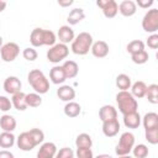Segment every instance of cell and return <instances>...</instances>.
<instances>
[{
    "label": "cell",
    "instance_id": "cell-1",
    "mask_svg": "<svg viewBox=\"0 0 158 158\" xmlns=\"http://www.w3.org/2000/svg\"><path fill=\"white\" fill-rule=\"evenodd\" d=\"M57 41V36L53 31L46 30V28H33L30 35V43L32 47H42V46H54Z\"/></svg>",
    "mask_w": 158,
    "mask_h": 158
},
{
    "label": "cell",
    "instance_id": "cell-2",
    "mask_svg": "<svg viewBox=\"0 0 158 158\" xmlns=\"http://www.w3.org/2000/svg\"><path fill=\"white\" fill-rule=\"evenodd\" d=\"M27 80H28V84L35 90V93H37L40 95L48 93V90H49V80L47 79V77L44 75V73L42 70H40V69L30 70V73L27 75Z\"/></svg>",
    "mask_w": 158,
    "mask_h": 158
},
{
    "label": "cell",
    "instance_id": "cell-3",
    "mask_svg": "<svg viewBox=\"0 0 158 158\" xmlns=\"http://www.w3.org/2000/svg\"><path fill=\"white\" fill-rule=\"evenodd\" d=\"M93 42H94L93 36L89 32H80L73 40L70 44V49L77 56H85L86 53H89Z\"/></svg>",
    "mask_w": 158,
    "mask_h": 158
},
{
    "label": "cell",
    "instance_id": "cell-4",
    "mask_svg": "<svg viewBox=\"0 0 158 158\" xmlns=\"http://www.w3.org/2000/svg\"><path fill=\"white\" fill-rule=\"evenodd\" d=\"M116 104L122 115L135 112L138 109V102L130 91H118L116 94Z\"/></svg>",
    "mask_w": 158,
    "mask_h": 158
},
{
    "label": "cell",
    "instance_id": "cell-5",
    "mask_svg": "<svg viewBox=\"0 0 158 158\" xmlns=\"http://www.w3.org/2000/svg\"><path fill=\"white\" fill-rule=\"evenodd\" d=\"M69 54V47L67 44L63 43H56L54 46L49 47V49L47 51V60L54 64H58L60 62H63Z\"/></svg>",
    "mask_w": 158,
    "mask_h": 158
},
{
    "label": "cell",
    "instance_id": "cell-6",
    "mask_svg": "<svg viewBox=\"0 0 158 158\" xmlns=\"http://www.w3.org/2000/svg\"><path fill=\"white\" fill-rule=\"evenodd\" d=\"M135 146V136L133 133L131 132H123L121 136H120V139H118V143L116 144V148H115V153L120 157V156H126V154H130L132 148Z\"/></svg>",
    "mask_w": 158,
    "mask_h": 158
},
{
    "label": "cell",
    "instance_id": "cell-7",
    "mask_svg": "<svg viewBox=\"0 0 158 158\" xmlns=\"http://www.w3.org/2000/svg\"><path fill=\"white\" fill-rule=\"evenodd\" d=\"M142 28L148 33H156L158 31V9H149L142 19Z\"/></svg>",
    "mask_w": 158,
    "mask_h": 158
},
{
    "label": "cell",
    "instance_id": "cell-8",
    "mask_svg": "<svg viewBox=\"0 0 158 158\" xmlns=\"http://www.w3.org/2000/svg\"><path fill=\"white\" fill-rule=\"evenodd\" d=\"M20 54V47L15 42H7L4 43L2 47L0 48V58L4 62H14L17 56Z\"/></svg>",
    "mask_w": 158,
    "mask_h": 158
},
{
    "label": "cell",
    "instance_id": "cell-9",
    "mask_svg": "<svg viewBox=\"0 0 158 158\" xmlns=\"http://www.w3.org/2000/svg\"><path fill=\"white\" fill-rule=\"evenodd\" d=\"M96 6L101 9L106 19H114L118 12V4L115 0H98Z\"/></svg>",
    "mask_w": 158,
    "mask_h": 158
},
{
    "label": "cell",
    "instance_id": "cell-10",
    "mask_svg": "<svg viewBox=\"0 0 158 158\" xmlns=\"http://www.w3.org/2000/svg\"><path fill=\"white\" fill-rule=\"evenodd\" d=\"M16 144H17V147H19L21 151H23V152H30V151H32V149L37 146V144L35 143V141H33V138H32V136L30 135L28 131L21 132V133L19 135V137L16 138Z\"/></svg>",
    "mask_w": 158,
    "mask_h": 158
},
{
    "label": "cell",
    "instance_id": "cell-11",
    "mask_svg": "<svg viewBox=\"0 0 158 158\" xmlns=\"http://www.w3.org/2000/svg\"><path fill=\"white\" fill-rule=\"evenodd\" d=\"M21 86H22V83L21 80L15 77V75H10L7 77L5 80H4V84H2V88L4 90L10 94V95H14L16 93H20L21 91Z\"/></svg>",
    "mask_w": 158,
    "mask_h": 158
},
{
    "label": "cell",
    "instance_id": "cell-12",
    "mask_svg": "<svg viewBox=\"0 0 158 158\" xmlns=\"http://www.w3.org/2000/svg\"><path fill=\"white\" fill-rule=\"evenodd\" d=\"M57 38L59 40V43H63V44L72 43L73 40L75 38L74 30L69 25H63L59 27V30L57 32Z\"/></svg>",
    "mask_w": 158,
    "mask_h": 158
},
{
    "label": "cell",
    "instance_id": "cell-13",
    "mask_svg": "<svg viewBox=\"0 0 158 158\" xmlns=\"http://www.w3.org/2000/svg\"><path fill=\"white\" fill-rule=\"evenodd\" d=\"M56 153L57 146L53 142H43L37 151V158H54Z\"/></svg>",
    "mask_w": 158,
    "mask_h": 158
},
{
    "label": "cell",
    "instance_id": "cell-14",
    "mask_svg": "<svg viewBox=\"0 0 158 158\" xmlns=\"http://www.w3.org/2000/svg\"><path fill=\"white\" fill-rule=\"evenodd\" d=\"M109 44L105 42V41H96V42H93L91 44V48H90V52L94 57L96 58H105L107 54H109Z\"/></svg>",
    "mask_w": 158,
    "mask_h": 158
},
{
    "label": "cell",
    "instance_id": "cell-15",
    "mask_svg": "<svg viewBox=\"0 0 158 158\" xmlns=\"http://www.w3.org/2000/svg\"><path fill=\"white\" fill-rule=\"evenodd\" d=\"M118 12L125 17H131L137 12L136 2L132 0H123L118 4Z\"/></svg>",
    "mask_w": 158,
    "mask_h": 158
},
{
    "label": "cell",
    "instance_id": "cell-16",
    "mask_svg": "<svg viewBox=\"0 0 158 158\" xmlns=\"http://www.w3.org/2000/svg\"><path fill=\"white\" fill-rule=\"evenodd\" d=\"M49 80L56 85H60L67 80V77H65V73H64L62 65H54L53 68H51Z\"/></svg>",
    "mask_w": 158,
    "mask_h": 158
},
{
    "label": "cell",
    "instance_id": "cell-17",
    "mask_svg": "<svg viewBox=\"0 0 158 158\" xmlns=\"http://www.w3.org/2000/svg\"><path fill=\"white\" fill-rule=\"evenodd\" d=\"M120 132V122L117 118L102 122V133L106 137H115Z\"/></svg>",
    "mask_w": 158,
    "mask_h": 158
},
{
    "label": "cell",
    "instance_id": "cell-18",
    "mask_svg": "<svg viewBox=\"0 0 158 158\" xmlns=\"http://www.w3.org/2000/svg\"><path fill=\"white\" fill-rule=\"evenodd\" d=\"M99 118L101 122L117 118V110L112 105H104L99 109Z\"/></svg>",
    "mask_w": 158,
    "mask_h": 158
},
{
    "label": "cell",
    "instance_id": "cell-19",
    "mask_svg": "<svg viewBox=\"0 0 158 158\" xmlns=\"http://www.w3.org/2000/svg\"><path fill=\"white\" fill-rule=\"evenodd\" d=\"M141 120H142V117H141V115H139L138 111H135V112L123 115V125L127 128H131V130L138 128L139 125H141Z\"/></svg>",
    "mask_w": 158,
    "mask_h": 158
},
{
    "label": "cell",
    "instance_id": "cell-20",
    "mask_svg": "<svg viewBox=\"0 0 158 158\" xmlns=\"http://www.w3.org/2000/svg\"><path fill=\"white\" fill-rule=\"evenodd\" d=\"M57 96L62 101L69 102V101H73V99L75 98V90L70 85H60L57 89Z\"/></svg>",
    "mask_w": 158,
    "mask_h": 158
},
{
    "label": "cell",
    "instance_id": "cell-21",
    "mask_svg": "<svg viewBox=\"0 0 158 158\" xmlns=\"http://www.w3.org/2000/svg\"><path fill=\"white\" fill-rule=\"evenodd\" d=\"M62 68H63V70L65 73L67 79H73L79 73V65H78V63L74 62V60H70V59L64 60V63L62 64Z\"/></svg>",
    "mask_w": 158,
    "mask_h": 158
},
{
    "label": "cell",
    "instance_id": "cell-22",
    "mask_svg": "<svg viewBox=\"0 0 158 158\" xmlns=\"http://www.w3.org/2000/svg\"><path fill=\"white\" fill-rule=\"evenodd\" d=\"M16 120L12 115L5 114L0 117V127L2 128V131L5 132H14L16 128Z\"/></svg>",
    "mask_w": 158,
    "mask_h": 158
},
{
    "label": "cell",
    "instance_id": "cell-23",
    "mask_svg": "<svg viewBox=\"0 0 158 158\" xmlns=\"http://www.w3.org/2000/svg\"><path fill=\"white\" fill-rule=\"evenodd\" d=\"M131 94H132V96L137 100V99H141V98H144V95H146V90H147V84L144 83V81H142V80H137V81H135L132 85H131Z\"/></svg>",
    "mask_w": 158,
    "mask_h": 158
},
{
    "label": "cell",
    "instance_id": "cell-24",
    "mask_svg": "<svg viewBox=\"0 0 158 158\" xmlns=\"http://www.w3.org/2000/svg\"><path fill=\"white\" fill-rule=\"evenodd\" d=\"M144 130L158 128V114L157 112H147L141 120Z\"/></svg>",
    "mask_w": 158,
    "mask_h": 158
},
{
    "label": "cell",
    "instance_id": "cell-25",
    "mask_svg": "<svg viewBox=\"0 0 158 158\" xmlns=\"http://www.w3.org/2000/svg\"><path fill=\"white\" fill-rule=\"evenodd\" d=\"M11 100V104L12 106L19 110V111H25L27 109V105H26V94L20 91V93H16L12 95V98L10 99Z\"/></svg>",
    "mask_w": 158,
    "mask_h": 158
},
{
    "label": "cell",
    "instance_id": "cell-26",
    "mask_svg": "<svg viewBox=\"0 0 158 158\" xmlns=\"http://www.w3.org/2000/svg\"><path fill=\"white\" fill-rule=\"evenodd\" d=\"M84 19H85V12H84V10H83L81 7H75V9H73V10L69 12V15H68V17H67V21H68L69 26H73V25L79 23V22L83 21Z\"/></svg>",
    "mask_w": 158,
    "mask_h": 158
},
{
    "label": "cell",
    "instance_id": "cell-27",
    "mask_svg": "<svg viewBox=\"0 0 158 158\" xmlns=\"http://www.w3.org/2000/svg\"><path fill=\"white\" fill-rule=\"evenodd\" d=\"M63 110H64L65 116H68L70 118H74V117H78L80 115L81 106L78 102H75V101H69V102H67L64 105V109Z\"/></svg>",
    "mask_w": 158,
    "mask_h": 158
},
{
    "label": "cell",
    "instance_id": "cell-28",
    "mask_svg": "<svg viewBox=\"0 0 158 158\" xmlns=\"http://www.w3.org/2000/svg\"><path fill=\"white\" fill-rule=\"evenodd\" d=\"M115 84L116 86L120 89V91H128V89L131 88L132 85V81H131V78L125 74V73H121L116 77V80H115Z\"/></svg>",
    "mask_w": 158,
    "mask_h": 158
},
{
    "label": "cell",
    "instance_id": "cell-29",
    "mask_svg": "<svg viewBox=\"0 0 158 158\" xmlns=\"http://www.w3.org/2000/svg\"><path fill=\"white\" fill-rule=\"evenodd\" d=\"M16 142V137L14 136L12 132H5L2 131L0 133V147L4 149L11 148Z\"/></svg>",
    "mask_w": 158,
    "mask_h": 158
},
{
    "label": "cell",
    "instance_id": "cell-30",
    "mask_svg": "<svg viewBox=\"0 0 158 158\" xmlns=\"http://www.w3.org/2000/svg\"><path fill=\"white\" fill-rule=\"evenodd\" d=\"M75 146L77 148H91L93 146V138L89 133H79L75 138Z\"/></svg>",
    "mask_w": 158,
    "mask_h": 158
},
{
    "label": "cell",
    "instance_id": "cell-31",
    "mask_svg": "<svg viewBox=\"0 0 158 158\" xmlns=\"http://www.w3.org/2000/svg\"><path fill=\"white\" fill-rule=\"evenodd\" d=\"M148 100V102L156 105L158 104V85L157 84H151L147 86L146 90V95H144Z\"/></svg>",
    "mask_w": 158,
    "mask_h": 158
},
{
    "label": "cell",
    "instance_id": "cell-32",
    "mask_svg": "<svg viewBox=\"0 0 158 158\" xmlns=\"http://www.w3.org/2000/svg\"><path fill=\"white\" fill-rule=\"evenodd\" d=\"M26 105L27 107H38L42 105V98L37 93L26 94Z\"/></svg>",
    "mask_w": 158,
    "mask_h": 158
},
{
    "label": "cell",
    "instance_id": "cell-33",
    "mask_svg": "<svg viewBox=\"0 0 158 158\" xmlns=\"http://www.w3.org/2000/svg\"><path fill=\"white\" fill-rule=\"evenodd\" d=\"M131 152L133 153V158H147L148 153H149V149H148V147L146 144L139 143V144L133 146Z\"/></svg>",
    "mask_w": 158,
    "mask_h": 158
},
{
    "label": "cell",
    "instance_id": "cell-34",
    "mask_svg": "<svg viewBox=\"0 0 158 158\" xmlns=\"http://www.w3.org/2000/svg\"><path fill=\"white\" fill-rule=\"evenodd\" d=\"M144 46L146 44H144L143 41H141V40H133V41L128 42L126 49H127V52L130 54H135V53H137L139 51H143L144 49Z\"/></svg>",
    "mask_w": 158,
    "mask_h": 158
},
{
    "label": "cell",
    "instance_id": "cell-35",
    "mask_svg": "<svg viewBox=\"0 0 158 158\" xmlns=\"http://www.w3.org/2000/svg\"><path fill=\"white\" fill-rule=\"evenodd\" d=\"M131 59H132V62L135 64H144V63L148 62L149 54H148V52L146 49H143V51H139V52H137L135 54H131Z\"/></svg>",
    "mask_w": 158,
    "mask_h": 158
},
{
    "label": "cell",
    "instance_id": "cell-36",
    "mask_svg": "<svg viewBox=\"0 0 158 158\" xmlns=\"http://www.w3.org/2000/svg\"><path fill=\"white\" fill-rule=\"evenodd\" d=\"M144 137L148 143L151 144H157L158 143V128H151V130H144Z\"/></svg>",
    "mask_w": 158,
    "mask_h": 158
},
{
    "label": "cell",
    "instance_id": "cell-37",
    "mask_svg": "<svg viewBox=\"0 0 158 158\" xmlns=\"http://www.w3.org/2000/svg\"><path fill=\"white\" fill-rule=\"evenodd\" d=\"M28 132L32 136V138H33V141H35V143L37 146L43 143V141H44V133H43L42 130H40V128H31Z\"/></svg>",
    "mask_w": 158,
    "mask_h": 158
},
{
    "label": "cell",
    "instance_id": "cell-38",
    "mask_svg": "<svg viewBox=\"0 0 158 158\" xmlns=\"http://www.w3.org/2000/svg\"><path fill=\"white\" fill-rule=\"evenodd\" d=\"M22 57H23L26 60H28V62H33V60L37 59L38 53H37V51H36L33 47H27V48H25V49L22 51Z\"/></svg>",
    "mask_w": 158,
    "mask_h": 158
},
{
    "label": "cell",
    "instance_id": "cell-39",
    "mask_svg": "<svg viewBox=\"0 0 158 158\" xmlns=\"http://www.w3.org/2000/svg\"><path fill=\"white\" fill-rule=\"evenodd\" d=\"M54 158H74V152L69 147H63L59 151H57Z\"/></svg>",
    "mask_w": 158,
    "mask_h": 158
},
{
    "label": "cell",
    "instance_id": "cell-40",
    "mask_svg": "<svg viewBox=\"0 0 158 158\" xmlns=\"http://www.w3.org/2000/svg\"><path fill=\"white\" fill-rule=\"evenodd\" d=\"M11 107H12L11 100H10L7 96L0 95V111H2V112H6V111H9Z\"/></svg>",
    "mask_w": 158,
    "mask_h": 158
},
{
    "label": "cell",
    "instance_id": "cell-41",
    "mask_svg": "<svg viewBox=\"0 0 158 158\" xmlns=\"http://www.w3.org/2000/svg\"><path fill=\"white\" fill-rule=\"evenodd\" d=\"M77 158H94L91 148H77Z\"/></svg>",
    "mask_w": 158,
    "mask_h": 158
},
{
    "label": "cell",
    "instance_id": "cell-42",
    "mask_svg": "<svg viewBox=\"0 0 158 158\" xmlns=\"http://www.w3.org/2000/svg\"><path fill=\"white\" fill-rule=\"evenodd\" d=\"M146 44H147L151 49H157V48H158V35H157V33H152L151 36H148Z\"/></svg>",
    "mask_w": 158,
    "mask_h": 158
},
{
    "label": "cell",
    "instance_id": "cell-43",
    "mask_svg": "<svg viewBox=\"0 0 158 158\" xmlns=\"http://www.w3.org/2000/svg\"><path fill=\"white\" fill-rule=\"evenodd\" d=\"M153 4H154L153 0H137V1H136V6H138V7H141V9H148V7H151Z\"/></svg>",
    "mask_w": 158,
    "mask_h": 158
},
{
    "label": "cell",
    "instance_id": "cell-44",
    "mask_svg": "<svg viewBox=\"0 0 158 158\" xmlns=\"http://www.w3.org/2000/svg\"><path fill=\"white\" fill-rule=\"evenodd\" d=\"M0 158H15L14 153L10 152L9 149H1L0 151Z\"/></svg>",
    "mask_w": 158,
    "mask_h": 158
},
{
    "label": "cell",
    "instance_id": "cell-45",
    "mask_svg": "<svg viewBox=\"0 0 158 158\" xmlns=\"http://www.w3.org/2000/svg\"><path fill=\"white\" fill-rule=\"evenodd\" d=\"M72 4H73V0H67V1H62V0H59V1H58V5H59V6H63V7L70 6Z\"/></svg>",
    "mask_w": 158,
    "mask_h": 158
},
{
    "label": "cell",
    "instance_id": "cell-46",
    "mask_svg": "<svg viewBox=\"0 0 158 158\" xmlns=\"http://www.w3.org/2000/svg\"><path fill=\"white\" fill-rule=\"evenodd\" d=\"M6 1H4V0H0V12H2L4 10H5V7H6Z\"/></svg>",
    "mask_w": 158,
    "mask_h": 158
},
{
    "label": "cell",
    "instance_id": "cell-47",
    "mask_svg": "<svg viewBox=\"0 0 158 158\" xmlns=\"http://www.w3.org/2000/svg\"><path fill=\"white\" fill-rule=\"evenodd\" d=\"M95 158H112L110 154H105V153H102V154H99V156H96Z\"/></svg>",
    "mask_w": 158,
    "mask_h": 158
},
{
    "label": "cell",
    "instance_id": "cell-48",
    "mask_svg": "<svg viewBox=\"0 0 158 158\" xmlns=\"http://www.w3.org/2000/svg\"><path fill=\"white\" fill-rule=\"evenodd\" d=\"M118 158H133L132 156H130V154H126V156H120Z\"/></svg>",
    "mask_w": 158,
    "mask_h": 158
},
{
    "label": "cell",
    "instance_id": "cell-49",
    "mask_svg": "<svg viewBox=\"0 0 158 158\" xmlns=\"http://www.w3.org/2000/svg\"><path fill=\"white\" fill-rule=\"evenodd\" d=\"M2 44H4V43H2V37H1V36H0V48H1V47H2Z\"/></svg>",
    "mask_w": 158,
    "mask_h": 158
},
{
    "label": "cell",
    "instance_id": "cell-50",
    "mask_svg": "<svg viewBox=\"0 0 158 158\" xmlns=\"http://www.w3.org/2000/svg\"><path fill=\"white\" fill-rule=\"evenodd\" d=\"M0 59H1V58H0Z\"/></svg>",
    "mask_w": 158,
    "mask_h": 158
}]
</instances>
